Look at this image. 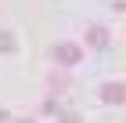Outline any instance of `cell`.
Here are the masks:
<instances>
[{
  "label": "cell",
  "instance_id": "obj_1",
  "mask_svg": "<svg viewBox=\"0 0 126 123\" xmlns=\"http://www.w3.org/2000/svg\"><path fill=\"white\" fill-rule=\"evenodd\" d=\"M54 58H58L61 65H76V62H79V47H72V44H61V47H54Z\"/></svg>",
  "mask_w": 126,
  "mask_h": 123
},
{
  "label": "cell",
  "instance_id": "obj_2",
  "mask_svg": "<svg viewBox=\"0 0 126 123\" xmlns=\"http://www.w3.org/2000/svg\"><path fill=\"white\" fill-rule=\"evenodd\" d=\"M105 101H115V105L123 101V83H108L105 87Z\"/></svg>",
  "mask_w": 126,
  "mask_h": 123
},
{
  "label": "cell",
  "instance_id": "obj_3",
  "mask_svg": "<svg viewBox=\"0 0 126 123\" xmlns=\"http://www.w3.org/2000/svg\"><path fill=\"white\" fill-rule=\"evenodd\" d=\"M87 40L94 44V47H105V44H108V33H105V29H90V33H87Z\"/></svg>",
  "mask_w": 126,
  "mask_h": 123
},
{
  "label": "cell",
  "instance_id": "obj_4",
  "mask_svg": "<svg viewBox=\"0 0 126 123\" xmlns=\"http://www.w3.org/2000/svg\"><path fill=\"white\" fill-rule=\"evenodd\" d=\"M0 51H15V40H11V33H0Z\"/></svg>",
  "mask_w": 126,
  "mask_h": 123
},
{
  "label": "cell",
  "instance_id": "obj_5",
  "mask_svg": "<svg viewBox=\"0 0 126 123\" xmlns=\"http://www.w3.org/2000/svg\"><path fill=\"white\" fill-rule=\"evenodd\" d=\"M61 123H79V116H76V112H65V116H61Z\"/></svg>",
  "mask_w": 126,
  "mask_h": 123
},
{
  "label": "cell",
  "instance_id": "obj_6",
  "mask_svg": "<svg viewBox=\"0 0 126 123\" xmlns=\"http://www.w3.org/2000/svg\"><path fill=\"white\" fill-rule=\"evenodd\" d=\"M22 123H32V120H22Z\"/></svg>",
  "mask_w": 126,
  "mask_h": 123
}]
</instances>
